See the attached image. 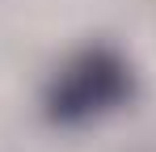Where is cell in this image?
<instances>
[{"label":"cell","instance_id":"obj_1","mask_svg":"<svg viewBox=\"0 0 156 152\" xmlns=\"http://www.w3.org/2000/svg\"><path fill=\"white\" fill-rule=\"evenodd\" d=\"M131 93H135V72L127 55H118L114 47H80L55 68L42 93V106L51 123L80 127L89 118H101L110 110L127 106Z\"/></svg>","mask_w":156,"mask_h":152}]
</instances>
